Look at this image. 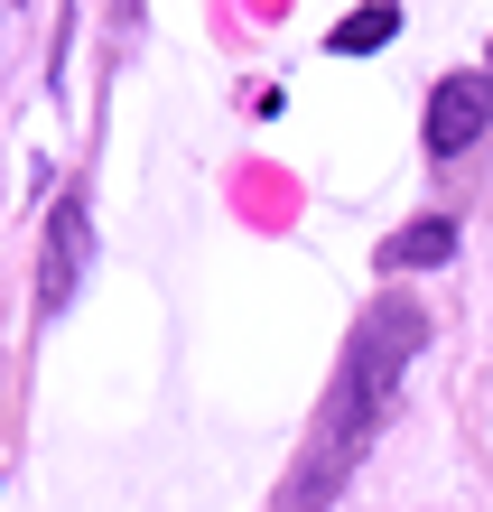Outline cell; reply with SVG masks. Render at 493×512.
Wrapping results in <instances>:
<instances>
[{
    "label": "cell",
    "instance_id": "cell-2",
    "mask_svg": "<svg viewBox=\"0 0 493 512\" xmlns=\"http://www.w3.org/2000/svg\"><path fill=\"white\" fill-rule=\"evenodd\" d=\"M493 122V66H466V75H438L428 94V159H466Z\"/></svg>",
    "mask_w": 493,
    "mask_h": 512
},
{
    "label": "cell",
    "instance_id": "cell-5",
    "mask_svg": "<svg viewBox=\"0 0 493 512\" xmlns=\"http://www.w3.org/2000/svg\"><path fill=\"white\" fill-rule=\"evenodd\" d=\"M400 38V0H363V10H345V19H335V56H373V47H391Z\"/></svg>",
    "mask_w": 493,
    "mask_h": 512
},
{
    "label": "cell",
    "instance_id": "cell-4",
    "mask_svg": "<svg viewBox=\"0 0 493 512\" xmlns=\"http://www.w3.org/2000/svg\"><path fill=\"white\" fill-rule=\"evenodd\" d=\"M456 252V224L447 215H419V224H400L391 243H382V270H438Z\"/></svg>",
    "mask_w": 493,
    "mask_h": 512
},
{
    "label": "cell",
    "instance_id": "cell-1",
    "mask_svg": "<svg viewBox=\"0 0 493 512\" xmlns=\"http://www.w3.org/2000/svg\"><path fill=\"white\" fill-rule=\"evenodd\" d=\"M419 345H428V317H419V298H400V289H382L373 308L354 317L345 364H335L326 401H317V429H307V447H298V466H289V485H280L270 512H326L354 485V466H363V447L382 438V410H391L400 373L419 364Z\"/></svg>",
    "mask_w": 493,
    "mask_h": 512
},
{
    "label": "cell",
    "instance_id": "cell-3",
    "mask_svg": "<svg viewBox=\"0 0 493 512\" xmlns=\"http://www.w3.org/2000/svg\"><path fill=\"white\" fill-rule=\"evenodd\" d=\"M84 270H94V215H84V196H56L47 205V261H38V308L47 317L84 289Z\"/></svg>",
    "mask_w": 493,
    "mask_h": 512
}]
</instances>
